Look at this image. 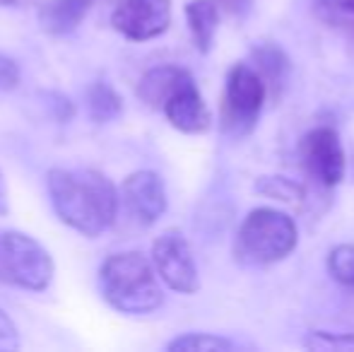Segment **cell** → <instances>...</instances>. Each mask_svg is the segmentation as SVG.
<instances>
[{
  "label": "cell",
  "mask_w": 354,
  "mask_h": 352,
  "mask_svg": "<svg viewBox=\"0 0 354 352\" xmlns=\"http://www.w3.org/2000/svg\"><path fill=\"white\" fill-rule=\"evenodd\" d=\"M46 188L58 220L80 234H104L116 222L121 196L97 169H51Z\"/></svg>",
  "instance_id": "obj_1"
},
{
  "label": "cell",
  "mask_w": 354,
  "mask_h": 352,
  "mask_svg": "<svg viewBox=\"0 0 354 352\" xmlns=\"http://www.w3.org/2000/svg\"><path fill=\"white\" fill-rule=\"evenodd\" d=\"M99 290L109 306L131 316L152 314L164 302L157 268L140 251L109 256L99 268Z\"/></svg>",
  "instance_id": "obj_2"
},
{
  "label": "cell",
  "mask_w": 354,
  "mask_h": 352,
  "mask_svg": "<svg viewBox=\"0 0 354 352\" xmlns=\"http://www.w3.org/2000/svg\"><path fill=\"white\" fill-rule=\"evenodd\" d=\"M299 241L297 225L272 207H258L241 222L234 256L246 266H270L287 259Z\"/></svg>",
  "instance_id": "obj_3"
},
{
  "label": "cell",
  "mask_w": 354,
  "mask_h": 352,
  "mask_svg": "<svg viewBox=\"0 0 354 352\" xmlns=\"http://www.w3.org/2000/svg\"><path fill=\"white\" fill-rule=\"evenodd\" d=\"M53 259L34 237L0 230V282L19 290L41 292L51 285Z\"/></svg>",
  "instance_id": "obj_4"
},
{
  "label": "cell",
  "mask_w": 354,
  "mask_h": 352,
  "mask_svg": "<svg viewBox=\"0 0 354 352\" xmlns=\"http://www.w3.org/2000/svg\"><path fill=\"white\" fill-rule=\"evenodd\" d=\"M266 94L268 85L261 73L248 63H236L229 71L222 94V109H219L222 131L232 138L248 136L258 123Z\"/></svg>",
  "instance_id": "obj_5"
},
{
  "label": "cell",
  "mask_w": 354,
  "mask_h": 352,
  "mask_svg": "<svg viewBox=\"0 0 354 352\" xmlns=\"http://www.w3.org/2000/svg\"><path fill=\"white\" fill-rule=\"evenodd\" d=\"M152 263L157 268V275L162 277V282H167L174 292L193 295L201 287L193 251L188 246L186 237L178 230H167L154 239Z\"/></svg>",
  "instance_id": "obj_6"
},
{
  "label": "cell",
  "mask_w": 354,
  "mask_h": 352,
  "mask_svg": "<svg viewBox=\"0 0 354 352\" xmlns=\"http://www.w3.org/2000/svg\"><path fill=\"white\" fill-rule=\"evenodd\" d=\"M171 24L169 0H118L111 27L131 41H149L162 37Z\"/></svg>",
  "instance_id": "obj_7"
},
{
  "label": "cell",
  "mask_w": 354,
  "mask_h": 352,
  "mask_svg": "<svg viewBox=\"0 0 354 352\" xmlns=\"http://www.w3.org/2000/svg\"><path fill=\"white\" fill-rule=\"evenodd\" d=\"M301 162L308 176L316 178L321 186H337L345 176V152L337 133L326 126L308 131L301 140Z\"/></svg>",
  "instance_id": "obj_8"
},
{
  "label": "cell",
  "mask_w": 354,
  "mask_h": 352,
  "mask_svg": "<svg viewBox=\"0 0 354 352\" xmlns=\"http://www.w3.org/2000/svg\"><path fill=\"white\" fill-rule=\"evenodd\" d=\"M121 201L136 222L149 227L167 212V188L157 172L140 169L123 178Z\"/></svg>",
  "instance_id": "obj_9"
},
{
  "label": "cell",
  "mask_w": 354,
  "mask_h": 352,
  "mask_svg": "<svg viewBox=\"0 0 354 352\" xmlns=\"http://www.w3.org/2000/svg\"><path fill=\"white\" fill-rule=\"evenodd\" d=\"M162 113L176 131L188 133V136L205 133L212 123L210 109L203 102V94L198 92L196 80L186 82L181 89H176L162 106Z\"/></svg>",
  "instance_id": "obj_10"
},
{
  "label": "cell",
  "mask_w": 354,
  "mask_h": 352,
  "mask_svg": "<svg viewBox=\"0 0 354 352\" xmlns=\"http://www.w3.org/2000/svg\"><path fill=\"white\" fill-rule=\"evenodd\" d=\"M191 80H193L191 73L183 71V68H178V66L152 68V71L145 73L140 77V82H138V97H140L147 106L162 111L167 99Z\"/></svg>",
  "instance_id": "obj_11"
},
{
  "label": "cell",
  "mask_w": 354,
  "mask_h": 352,
  "mask_svg": "<svg viewBox=\"0 0 354 352\" xmlns=\"http://www.w3.org/2000/svg\"><path fill=\"white\" fill-rule=\"evenodd\" d=\"M94 0H48L39 10V24L51 37H66L82 24Z\"/></svg>",
  "instance_id": "obj_12"
},
{
  "label": "cell",
  "mask_w": 354,
  "mask_h": 352,
  "mask_svg": "<svg viewBox=\"0 0 354 352\" xmlns=\"http://www.w3.org/2000/svg\"><path fill=\"white\" fill-rule=\"evenodd\" d=\"M186 22L191 29L193 44L201 53H207L212 48L214 32L219 22V5L217 0H191L186 5Z\"/></svg>",
  "instance_id": "obj_13"
},
{
  "label": "cell",
  "mask_w": 354,
  "mask_h": 352,
  "mask_svg": "<svg viewBox=\"0 0 354 352\" xmlns=\"http://www.w3.org/2000/svg\"><path fill=\"white\" fill-rule=\"evenodd\" d=\"M253 61H256V71L261 73V77L266 80L268 92L277 94L282 92V87L287 85L289 77V58L284 56V51L275 44H263V46L253 48Z\"/></svg>",
  "instance_id": "obj_14"
},
{
  "label": "cell",
  "mask_w": 354,
  "mask_h": 352,
  "mask_svg": "<svg viewBox=\"0 0 354 352\" xmlns=\"http://www.w3.org/2000/svg\"><path fill=\"white\" fill-rule=\"evenodd\" d=\"M84 104H87L89 118L97 123L116 121L123 111L121 94L104 80H97L87 87V92H84Z\"/></svg>",
  "instance_id": "obj_15"
},
{
  "label": "cell",
  "mask_w": 354,
  "mask_h": 352,
  "mask_svg": "<svg viewBox=\"0 0 354 352\" xmlns=\"http://www.w3.org/2000/svg\"><path fill=\"white\" fill-rule=\"evenodd\" d=\"M167 350L171 352H229L236 350V345L232 340L222 338V335H212V333H186L174 338L167 345Z\"/></svg>",
  "instance_id": "obj_16"
},
{
  "label": "cell",
  "mask_w": 354,
  "mask_h": 352,
  "mask_svg": "<svg viewBox=\"0 0 354 352\" xmlns=\"http://www.w3.org/2000/svg\"><path fill=\"white\" fill-rule=\"evenodd\" d=\"M316 12L326 24L354 37V0H316Z\"/></svg>",
  "instance_id": "obj_17"
},
{
  "label": "cell",
  "mask_w": 354,
  "mask_h": 352,
  "mask_svg": "<svg viewBox=\"0 0 354 352\" xmlns=\"http://www.w3.org/2000/svg\"><path fill=\"white\" fill-rule=\"evenodd\" d=\"M256 191L266 198H275L282 203H299L304 198L301 183L292 181L287 176H261L256 181Z\"/></svg>",
  "instance_id": "obj_18"
},
{
  "label": "cell",
  "mask_w": 354,
  "mask_h": 352,
  "mask_svg": "<svg viewBox=\"0 0 354 352\" xmlns=\"http://www.w3.org/2000/svg\"><path fill=\"white\" fill-rule=\"evenodd\" d=\"M328 270L340 285L354 290V246L340 244L328 254Z\"/></svg>",
  "instance_id": "obj_19"
},
{
  "label": "cell",
  "mask_w": 354,
  "mask_h": 352,
  "mask_svg": "<svg viewBox=\"0 0 354 352\" xmlns=\"http://www.w3.org/2000/svg\"><path fill=\"white\" fill-rule=\"evenodd\" d=\"M308 350L321 352H352L354 350V333H326V331H313L306 340Z\"/></svg>",
  "instance_id": "obj_20"
},
{
  "label": "cell",
  "mask_w": 354,
  "mask_h": 352,
  "mask_svg": "<svg viewBox=\"0 0 354 352\" xmlns=\"http://www.w3.org/2000/svg\"><path fill=\"white\" fill-rule=\"evenodd\" d=\"M19 348V331L15 321L0 309V352H12Z\"/></svg>",
  "instance_id": "obj_21"
},
{
  "label": "cell",
  "mask_w": 354,
  "mask_h": 352,
  "mask_svg": "<svg viewBox=\"0 0 354 352\" xmlns=\"http://www.w3.org/2000/svg\"><path fill=\"white\" fill-rule=\"evenodd\" d=\"M19 77H22V73H19L17 63H15L10 56H3V53H0V92L15 89L19 85Z\"/></svg>",
  "instance_id": "obj_22"
},
{
  "label": "cell",
  "mask_w": 354,
  "mask_h": 352,
  "mask_svg": "<svg viewBox=\"0 0 354 352\" xmlns=\"http://www.w3.org/2000/svg\"><path fill=\"white\" fill-rule=\"evenodd\" d=\"M48 109H51V113L58 121H68L75 113V106L66 97H61V94H48Z\"/></svg>",
  "instance_id": "obj_23"
},
{
  "label": "cell",
  "mask_w": 354,
  "mask_h": 352,
  "mask_svg": "<svg viewBox=\"0 0 354 352\" xmlns=\"http://www.w3.org/2000/svg\"><path fill=\"white\" fill-rule=\"evenodd\" d=\"M10 212V191H8V181H5V174L0 169V217H5Z\"/></svg>",
  "instance_id": "obj_24"
},
{
  "label": "cell",
  "mask_w": 354,
  "mask_h": 352,
  "mask_svg": "<svg viewBox=\"0 0 354 352\" xmlns=\"http://www.w3.org/2000/svg\"><path fill=\"white\" fill-rule=\"evenodd\" d=\"M217 5H222L229 12H234V10H241L243 5H246V0H217Z\"/></svg>",
  "instance_id": "obj_25"
},
{
  "label": "cell",
  "mask_w": 354,
  "mask_h": 352,
  "mask_svg": "<svg viewBox=\"0 0 354 352\" xmlns=\"http://www.w3.org/2000/svg\"><path fill=\"white\" fill-rule=\"evenodd\" d=\"M17 0H0V8H10V5H15Z\"/></svg>",
  "instance_id": "obj_26"
}]
</instances>
